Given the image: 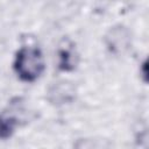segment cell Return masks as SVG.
Masks as SVG:
<instances>
[{
  "mask_svg": "<svg viewBox=\"0 0 149 149\" xmlns=\"http://www.w3.org/2000/svg\"><path fill=\"white\" fill-rule=\"evenodd\" d=\"M44 69V57L38 47L23 45L16 51L13 61V70L20 80L34 83L42 76Z\"/></svg>",
  "mask_w": 149,
  "mask_h": 149,
  "instance_id": "1",
  "label": "cell"
},
{
  "mask_svg": "<svg viewBox=\"0 0 149 149\" xmlns=\"http://www.w3.org/2000/svg\"><path fill=\"white\" fill-rule=\"evenodd\" d=\"M105 42H106V47L111 52L119 55L125 52L129 48L130 35L125 27L121 26L113 27L112 29H109L108 34L106 35Z\"/></svg>",
  "mask_w": 149,
  "mask_h": 149,
  "instance_id": "2",
  "label": "cell"
},
{
  "mask_svg": "<svg viewBox=\"0 0 149 149\" xmlns=\"http://www.w3.org/2000/svg\"><path fill=\"white\" fill-rule=\"evenodd\" d=\"M48 99L55 105L69 104L74 99V87L68 81L55 83L48 91Z\"/></svg>",
  "mask_w": 149,
  "mask_h": 149,
  "instance_id": "3",
  "label": "cell"
},
{
  "mask_svg": "<svg viewBox=\"0 0 149 149\" xmlns=\"http://www.w3.org/2000/svg\"><path fill=\"white\" fill-rule=\"evenodd\" d=\"M78 64V56L71 48H61L58 50V69L64 72L73 71Z\"/></svg>",
  "mask_w": 149,
  "mask_h": 149,
  "instance_id": "4",
  "label": "cell"
},
{
  "mask_svg": "<svg viewBox=\"0 0 149 149\" xmlns=\"http://www.w3.org/2000/svg\"><path fill=\"white\" fill-rule=\"evenodd\" d=\"M16 120L14 118H8L0 115V141H5L9 139L16 128Z\"/></svg>",
  "mask_w": 149,
  "mask_h": 149,
  "instance_id": "5",
  "label": "cell"
}]
</instances>
